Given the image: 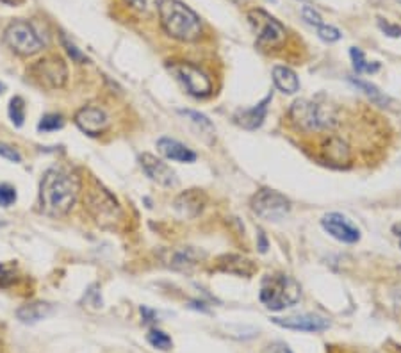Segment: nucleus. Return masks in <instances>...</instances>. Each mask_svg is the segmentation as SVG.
Returning <instances> with one entry per match:
<instances>
[{
    "label": "nucleus",
    "mask_w": 401,
    "mask_h": 353,
    "mask_svg": "<svg viewBox=\"0 0 401 353\" xmlns=\"http://www.w3.org/2000/svg\"><path fill=\"white\" fill-rule=\"evenodd\" d=\"M83 181L75 172L50 168L40 184V211L50 218H61L71 211L77 202Z\"/></svg>",
    "instance_id": "f257e3e1"
},
{
    "label": "nucleus",
    "mask_w": 401,
    "mask_h": 353,
    "mask_svg": "<svg viewBox=\"0 0 401 353\" xmlns=\"http://www.w3.org/2000/svg\"><path fill=\"white\" fill-rule=\"evenodd\" d=\"M157 11L162 29L171 38L189 43L202 36L200 18L181 0H159Z\"/></svg>",
    "instance_id": "f03ea898"
},
{
    "label": "nucleus",
    "mask_w": 401,
    "mask_h": 353,
    "mask_svg": "<svg viewBox=\"0 0 401 353\" xmlns=\"http://www.w3.org/2000/svg\"><path fill=\"white\" fill-rule=\"evenodd\" d=\"M300 296H302L300 284L286 273L267 275L262 280L259 293L262 305L269 310H275V312L296 305L300 302Z\"/></svg>",
    "instance_id": "7ed1b4c3"
},
{
    "label": "nucleus",
    "mask_w": 401,
    "mask_h": 353,
    "mask_svg": "<svg viewBox=\"0 0 401 353\" xmlns=\"http://www.w3.org/2000/svg\"><path fill=\"white\" fill-rule=\"evenodd\" d=\"M291 122L305 132H318L335 127L337 113L328 104H318L312 100H296L289 109Z\"/></svg>",
    "instance_id": "20e7f679"
},
{
    "label": "nucleus",
    "mask_w": 401,
    "mask_h": 353,
    "mask_svg": "<svg viewBox=\"0 0 401 353\" xmlns=\"http://www.w3.org/2000/svg\"><path fill=\"white\" fill-rule=\"evenodd\" d=\"M84 207H86L87 214L104 228H114L123 218L118 200L97 182L86 191Z\"/></svg>",
    "instance_id": "39448f33"
},
{
    "label": "nucleus",
    "mask_w": 401,
    "mask_h": 353,
    "mask_svg": "<svg viewBox=\"0 0 401 353\" xmlns=\"http://www.w3.org/2000/svg\"><path fill=\"white\" fill-rule=\"evenodd\" d=\"M29 77L32 83L45 90H61L68 81L66 63L57 55H48V57L36 61L29 68Z\"/></svg>",
    "instance_id": "423d86ee"
},
{
    "label": "nucleus",
    "mask_w": 401,
    "mask_h": 353,
    "mask_svg": "<svg viewBox=\"0 0 401 353\" xmlns=\"http://www.w3.org/2000/svg\"><path fill=\"white\" fill-rule=\"evenodd\" d=\"M248 22L255 32L257 43L260 47L275 48L286 41V27L280 24L275 16H272L264 9H250L248 11Z\"/></svg>",
    "instance_id": "0eeeda50"
},
{
    "label": "nucleus",
    "mask_w": 401,
    "mask_h": 353,
    "mask_svg": "<svg viewBox=\"0 0 401 353\" xmlns=\"http://www.w3.org/2000/svg\"><path fill=\"white\" fill-rule=\"evenodd\" d=\"M4 39L13 52H16L18 55H24V57L38 54V52L43 48V41H41V38L38 36V32H36L34 27H32L29 22H25V20H15V22H11V24L6 27Z\"/></svg>",
    "instance_id": "6e6552de"
},
{
    "label": "nucleus",
    "mask_w": 401,
    "mask_h": 353,
    "mask_svg": "<svg viewBox=\"0 0 401 353\" xmlns=\"http://www.w3.org/2000/svg\"><path fill=\"white\" fill-rule=\"evenodd\" d=\"M253 214L267 221H280L291 211V202L286 195L275 191V189H260L250 200Z\"/></svg>",
    "instance_id": "1a4fd4ad"
},
{
    "label": "nucleus",
    "mask_w": 401,
    "mask_h": 353,
    "mask_svg": "<svg viewBox=\"0 0 401 353\" xmlns=\"http://www.w3.org/2000/svg\"><path fill=\"white\" fill-rule=\"evenodd\" d=\"M169 71L177 77L178 83L185 88L191 97L205 98L213 93V81L205 71L191 63H174L169 64Z\"/></svg>",
    "instance_id": "9d476101"
},
{
    "label": "nucleus",
    "mask_w": 401,
    "mask_h": 353,
    "mask_svg": "<svg viewBox=\"0 0 401 353\" xmlns=\"http://www.w3.org/2000/svg\"><path fill=\"white\" fill-rule=\"evenodd\" d=\"M205 259V254L202 250H197L193 247H175V248H166L161 254V261L164 266L171 268V270L184 271L189 273L193 271L202 261Z\"/></svg>",
    "instance_id": "9b49d317"
},
{
    "label": "nucleus",
    "mask_w": 401,
    "mask_h": 353,
    "mask_svg": "<svg viewBox=\"0 0 401 353\" xmlns=\"http://www.w3.org/2000/svg\"><path fill=\"white\" fill-rule=\"evenodd\" d=\"M321 227L327 234H330L334 240L341 241V243L355 244L360 241V230L348 220L346 216L339 214V212H330V214L323 216Z\"/></svg>",
    "instance_id": "f8f14e48"
},
{
    "label": "nucleus",
    "mask_w": 401,
    "mask_h": 353,
    "mask_svg": "<svg viewBox=\"0 0 401 353\" xmlns=\"http://www.w3.org/2000/svg\"><path fill=\"white\" fill-rule=\"evenodd\" d=\"M75 123L87 136H102L111 125L107 113L100 107H83L75 114Z\"/></svg>",
    "instance_id": "ddd939ff"
},
{
    "label": "nucleus",
    "mask_w": 401,
    "mask_h": 353,
    "mask_svg": "<svg viewBox=\"0 0 401 353\" xmlns=\"http://www.w3.org/2000/svg\"><path fill=\"white\" fill-rule=\"evenodd\" d=\"M139 162L146 175L150 176V181H154L155 184L162 186V188H175L177 186V175L164 161L157 159L152 153H143L139 155Z\"/></svg>",
    "instance_id": "4468645a"
},
{
    "label": "nucleus",
    "mask_w": 401,
    "mask_h": 353,
    "mask_svg": "<svg viewBox=\"0 0 401 353\" xmlns=\"http://www.w3.org/2000/svg\"><path fill=\"white\" fill-rule=\"evenodd\" d=\"M273 323L282 328L296 330V332H323L330 328L328 319L319 318L314 314H302V316H288V318H273Z\"/></svg>",
    "instance_id": "2eb2a0df"
},
{
    "label": "nucleus",
    "mask_w": 401,
    "mask_h": 353,
    "mask_svg": "<svg viewBox=\"0 0 401 353\" xmlns=\"http://www.w3.org/2000/svg\"><path fill=\"white\" fill-rule=\"evenodd\" d=\"M205 204H207V196L200 189H188V191L181 193V195L175 198V211L182 218H188V220H193L204 211Z\"/></svg>",
    "instance_id": "dca6fc26"
},
{
    "label": "nucleus",
    "mask_w": 401,
    "mask_h": 353,
    "mask_svg": "<svg viewBox=\"0 0 401 353\" xmlns=\"http://www.w3.org/2000/svg\"><path fill=\"white\" fill-rule=\"evenodd\" d=\"M321 155L325 159V162L334 168H342V166H348L351 161V152L350 146L344 139L337 136H330L325 141L321 148Z\"/></svg>",
    "instance_id": "f3484780"
},
{
    "label": "nucleus",
    "mask_w": 401,
    "mask_h": 353,
    "mask_svg": "<svg viewBox=\"0 0 401 353\" xmlns=\"http://www.w3.org/2000/svg\"><path fill=\"white\" fill-rule=\"evenodd\" d=\"M272 98H273V95H267L262 102H259L257 106L250 107V109L237 111L236 116H234V120H236L237 125H241L243 129H246V130L259 129V127L264 123V120H266L267 106H269V102H272Z\"/></svg>",
    "instance_id": "a211bd4d"
},
{
    "label": "nucleus",
    "mask_w": 401,
    "mask_h": 353,
    "mask_svg": "<svg viewBox=\"0 0 401 353\" xmlns=\"http://www.w3.org/2000/svg\"><path fill=\"white\" fill-rule=\"evenodd\" d=\"M157 150L161 152V155H164L166 159L175 162H195L197 161V153L191 148H188L185 145H182L177 139H171V137H161L157 141Z\"/></svg>",
    "instance_id": "6ab92c4d"
},
{
    "label": "nucleus",
    "mask_w": 401,
    "mask_h": 353,
    "mask_svg": "<svg viewBox=\"0 0 401 353\" xmlns=\"http://www.w3.org/2000/svg\"><path fill=\"white\" fill-rule=\"evenodd\" d=\"M218 268L225 273L237 275V277H252L255 273V264L241 255H225L218 261Z\"/></svg>",
    "instance_id": "aec40b11"
},
{
    "label": "nucleus",
    "mask_w": 401,
    "mask_h": 353,
    "mask_svg": "<svg viewBox=\"0 0 401 353\" xmlns=\"http://www.w3.org/2000/svg\"><path fill=\"white\" fill-rule=\"evenodd\" d=\"M52 312H54V307H52L50 303L32 302V303H27V305L20 307V309L16 310V316H18V319H20L22 323L34 325V323L48 318Z\"/></svg>",
    "instance_id": "412c9836"
},
{
    "label": "nucleus",
    "mask_w": 401,
    "mask_h": 353,
    "mask_svg": "<svg viewBox=\"0 0 401 353\" xmlns=\"http://www.w3.org/2000/svg\"><path fill=\"white\" fill-rule=\"evenodd\" d=\"M273 83L282 93L295 95L300 90V78L291 68L275 67L273 68Z\"/></svg>",
    "instance_id": "4be33fe9"
},
{
    "label": "nucleus",
    "mask_w": 401,
    "mask_h": 353,
    "mask_svg": "<svg viewBox=\"0 0 401 353\" xmlns=\"http://www.w3.org/2000/svg\"><path fill=\"white\" fill-rule=\"evenodd\" d=\"M178 114L184 116L189 123H193V125L197 127L198 132H200L207 141H213L214 137H216V129H214L213 122H211L205 114L191 109H181L178 111Z\"/></svg>",
    "instance_id": "5701e85b"
},
{
    "label": "nucleus",
    "mask_w": 401,
    "mask_h": 353,
    "mask_svg": "<svg viewBox=\"0 0 401 353\" xmlns=\"http://www.w3.org/2000/svg\"><path fill=\"white\" fill-rule=\"evenodd\" d=\"M350 83L353 84V86L357 88L358 91H362V93L366 95L367 98H371V102L377 104V106H389V104L393 102V100H391V98L387 97L384 91H380L377 86H374V84L367 83V81H362V78L351 77Z\"/></svg>",
    "instance_id": "b1692460"
},
{
    "label": "nucleus",
    "mask_w": 401,
    "mask_h": 353,
    "mask_svg": "<svg viewBox=\"0 0 401 353\" xmlns=\"http://www.w3.org/2000/svg\"><path fill=\"white\" fill-rule=\"evenodd\" d=\"M351 61H353V68L357 74H374V71L380 70V64L378 63H370L364 55V52L360 48L353 47L350 50Z\"/></svg>",
    "instance_id": "393cba45"
},
{
    "label": "nucleus",
    "mask_w": 401,
    "mask_h": 353,
    "mask_svg": "<svg viewBox=\"0 0 401 353\" xmlns=\"http://www.w3.org/2000/svg\"><path fill=\"white\" fill-rule=\"evenodd\" d=\"M9 120L13 122L15 127H22L24 125L25 120V102L22 97H15L11 98V102H9Z\"/></svg>",
    "instance_id": "a878e982"
},
{
    "label": "nucleus",
    "mask_w": 401,
    "mask_h": 353,
    "mask_svg": "<svg viewBox=\"0 0 401 353\" xmlns=\"http://www.w3.org/2000/svg\"><path fill=\"white\" fill-rule=\"evenodd\" d=\"M64 127V120L61 114L48 113L41 118V122L38 123V130L40 132H54V130H59Z\"/></svg>",
    "instance_id": "bb28decb"
},
{
    "label": "nucleus",
    "mask_w": 401,
    "mask_h": 353,
    "mask_svg": "<svg viewBox=\"0 0 401 353\" xmlns=\"http://www.w3.org/2000/svg\"><path fill=\"white\" fill-rule=\"evenodd\" d=\"M148 342L154 348H157V349H162V352H166V349H169L171 348V338H169L168 333L166 332H162V330H157V328H154V330H150L148 332Z\"/></svg>",
    "instance_id": "cd10ccee"
},
{
    "label": "nucleus",
    "mask_w": 401,
    "mask_h": 353,
    "mask_svg": "<svg viewBox=\"0 0 401 353\" xmlns=\"http://www.w3.org/2000/svg\"><path fill=\"white\" fill-rule=\"evenodd\" d=\"M127 6H130L136 11L143 13V15H150L154 13L159 6V0H125Z\"/></svg>",
    "instance_id": "c85d7f7f"
},
{
    "label": "nucleus",
    "mask_w": 401,
    "mask_h": 353,
    "mask_svg": "<svg viewBox=\"0 0 401 353\" xmlns=\"http://www.w3.org/2000/svg\"><path fill=\"white\" fill-rule=\"evenodd\" d=\"M316 31H318L319 38H321L323 41H327V43H335V41L341 39V31L332 27V25L323 24V25H319V27H316Z\"/></svg>",
    "instance_id": "c756f323"
},
{
    "label": "nucleus",
    "mask_w": 401,
    "mask_h": 353,
    "mask_svg": "<svg viewBox=\"0 0 401 353\" xmlns=\"http://www.w3.org/2000/svg\"><path fill=\"white\" fill-rule=\"evenodd\" d=\"M16 202V189L9 184H0V207H11Z\"/></svg>",
    "instance_id": "7c9ffc66"
},
{
    "label": "nucleus",
    "mask_w": 401,
    "mask_h": 353,
    "mask_svg": "<svg viewBox=\"0 0 401 353\" xmlns=\"http://www.w3.org/2000/svg\"><path fill=\"white\" fill-rule=\"evenodd\" d=\"M302 16L309 25H312V27H319V25H323L321 15H319L314 8H311V6H303Z\"/></svg>",
    "instance_id": "2f4dec72"
},
{
    "label": "nucleus",
    "mask_w": 401,
    "mask_h": 353,
    "mask_svg": "<svg viewBox=\"0 0 401 353\" xmlns=\"http://www.w3.org/2000/svg\"><path fill=\"white\" fill-rule=\"evenodd\" d=\"M61 43H63V47L66 48V52H68V55H70L71 59H73L75 63H86L87 59H86V55L83 54V52L79 50V48L75 47L73 43H70L66 39V36H61Z\"/></svg>",
    "instance_id": "473e14b6"
},
{
    "label": "nucleus",
    "mask_w": 401,
    "mask_h": 353,
    "mask_svg": "<svg viewBox=\"0 0 401 353\" xmlns=\"http://www.w3.org/2000/svg\"><path fill=\"white\" fill-rule=\"evenodd\" d=\"M0 157H4L8 161L11 162H22V155L20 152L15 148V146L8 145V143L0 141Z\"/></svg>",
    "instance_id": "72a5a7b5"
},
{
    "label": "nucleus",
    "mask_w": 401,
    "mask_h": 353,
    "mask_svg": "<svg viewBox=\"0 0 401 353\" xmlns=\"http://www.w3.org/2000/svg\"><path fill=\"white\" fill-rule=\"evenodd\" d=\"M378 25H380L381 31L386 32L387 36H391V38H400L401 36L400 25H393L389 24V22H384V20H378Z\"/></svg>",
    "instance_id": "f704fd0d"
},
{
    "label": "nucleus",
    "mask_w": 401,
    "mask_h": 353,
    "mask_svg": "<svg viewBox=\"0 0 401 353\" xmlns=\"http://www.w3.org/2000/svg\"><path fill=\"white\" fill-rule=\"evenodd\" d=\"M141 314L145 316V321H155V314H154V310H150V309H146V307H141Z\"/></svg>",
    "instance_id": "c9c22d12"
},
{
    "label": "nucleus",
    "mask_w": 401,
    "mask_h": 353,
    "mask_svg": "<svg viewBox=\"0 0 401 353\" xmlns=\"http://www.w3.org/2000/svg\"><path fill=\"white\" fill-rule=\"evenodd\" d=\"M393 232L398 235V240H400V247H401V223L394 225L393 227Z\"/></svg>",
    "instance_id": "e433bc0d"
},
{
    "label": "nucleus",
    "mask_w": 401,
    "mask_h": 353,
    "mask_svg": "<svg viewBox=\"0 0 401 353\" xmlns=\"http://www.w3.org/2000/svg\"><path fill=\"white\" fill-rule=\"evenodd\" d=\"M267 250V244H266V240H264V235H262V232H260V251H266Z\"/></svg>",
    "instance_id": "4c0bfd02"
},
{
    "label": "nucleus",
    "mask_w": 401,
    "mask_h": 353,
    "mask_svg": "<svg viewBox=\"0 0 401 353\" xmlns=\"http://www.w3.org/2000/svg\"><path fill=\"white\" fill-rule=\"evenodd\" d=\"M2 2H6V4H9V6H16V4H20V2H24V0H2Z\"/></svg>",
    "instance_id": "58836bf2"
},
{
    "label": "nucleus",
    "mask_w": 401,
    "mask_h": 353,
    "mask_svg": "<svg viewBox=\"0 0 401 353\" xmlns=\"http://www.w3.org/2000/svg\"><path fill=\"white\" fill-rule=\"evenodd\" d=\"M230 2H234V4H243V2H246V0H230Z\"/></svg>",
    "instance_id": "ea45409f"
},
{
    "label": "nucleus",
    "mask_w": 401,
    "mask_h": 353,
    "mask_svg": "<svg viewBox=\"0 0 401 353\" xmlns=\"http://www.w3.org/2000/svg\"><path fill=\"white\" fill-rule=\"evenodd\" d=\"M0 93H2V84H0Z\"/></svg>",
    "instance_id": "a19ab883"
},
{
    "label": "nucleus",
    "mask_w": 401,
    "mask_h": 353,
    "mask_svg": "<svg viewBox=\"0 0 401 353\" xmlns=\"http://www.w3.org/2000/svg\"><path fill=\"white\" fill-rule=\"evenodd\" d=\"M398 2H400V4H401V0H398Z\"/></svg>",
    "instance_id": "79ce46f5"
}]
</instances>
